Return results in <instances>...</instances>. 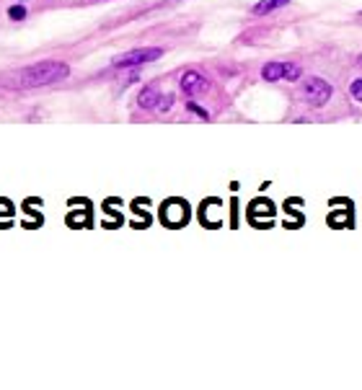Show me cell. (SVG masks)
<instances>
[{
  "mask_svg": "<svg viewBox=\"0 0 362 390\" xmlns=\"http://www.w3.org/2000/svg\"><path fill=\"white\" fill-rule=\"evenodd\" d=\"M163 220L168 225H184L187 223V204L179 202V199H171V202L163 204Z\"/></svg>",
  "mask_w": 362,
  "mask_h": 390,
  "instance_id": "4",
  "label": "cell"
},
{
  "mask_svg": "<svg viewBox=\"0 0 362 390\" xmlns=\"http://www.w3.org/2000/svg\"><path fill=\"white\" fill-rule=\"evenodd\" d=\"M207 88H210V83H207L204 76H199V73H184V78H181V90L189 93V96L204 93Z\"/></svg>",
  "mask_w": 362,
  "mask_h": 390,
  "instance_id": "5",
  "label": "cell"
},
{
  "mask_svg": "<svg viewBox=\"0 0 362 390\" xmlns=\"http://www.w3.org/2000/svg\"><path fill=\"white\" fill-rule=\"evenodd\" d=\"M300 96L308 106H316L318 109V106L329 104V98H332V83H326L324 78H305Z\"/></svg>",
  "mask_w": 362,
  "mask_h": 390,
  "instance_id": "2",
  "label": "cell"
},
{
  "mask_svg": "<svg viewBox=\"0 0 362 390\" xmlns=\"http://www.w3.org/2000/svg\"><path fill=\"white\" fill-rule=\"evenodd\" d=\"M8 16H11L13 21H21V18H26V8L23 6H11L8 8Z\"/></svg>",
  "mask_w": 362,
  "mask_h": 390,
  "instance_id": "10",
  "label": "cell"
},
{
  "mask_svg": "<svg viewBox=\"0 0 362 390\" xmlns=\"http://www.w3.org/2000/svg\"><path fill=\"white\" fill-rule=\"evenodd\" d=\"M360 65H362V57H360Z\"/></svg>",
  "mask_w": 362,
  "mask_h": 390,
  "instance_id": "13",
  "label": "cell"
},
{
  "mask_svg": "<svg viewBox=\"0 0 362 390\" xmlns=\"http://www.w3.org/2000/svg\"><path fill=\"white\" fill-rule=\"evenodd\" d=\"M160 54H163V49H158V47H148V49H132V52L117 57V60H114V65H117V68H135V65H145V62L158 60Z\"/></svg>",
  "mask_w": 362,
  "mask_h": 390,
  "instance_id": "3",
  "label": "cell"
},
{
  "mask_svg": "<svg viewBox=\"0 0 362 390\" xmlns=\"http://www.w3.org/2000/svg\"><path fill=\"white\" fill-rule=\"evenodd\" d=\"M285 70H287V62H269L262 70V78L264 81H279V78H285Z\"/></svg>",
  "mask_w": 362,
  "mask_h": 390,
  "instance_id": "7",
  "label": "cell"
},
{
  "mask_svg": "<svg viewBox=\"0 0 362 390\" xmlns=\"http://www.w3.org/2000/svg\"><path fill=\"white\" fill-rule=\"evenodd\" d=\"M62 78H68V65L65 62H39L34 68L18 70L13 78H6V85L13 88H37V85H49Z\"/></svg>",
  "mask_w": 362,
  "mask_h": 390,
  "instance_id": "1",
  "label": "cell"
},
{
  "mask_svg": "<svg viewBox=\"0 0 362 390\" xmlns=\"http://www.w3.org/2000/svg\"><path fill=\"white\" fill-rule=\"evenodd\" d=\"M11 218H13V204L8 202V199H0V223H6Z\"/></svg>",
  "mask_w": 362,
  "mask_h": 390,
  "instance_id": "9",
  "label": "cell"
},
{
  "mask_svg": "<svg viewBox=\"0 0 362 390\" xmlns=\"http://www.w3.org/2000/svg\"><path fill=\"white\" fill-rule=\"evenodd\" d=\"M187 109H189V112H192V114H197V117H202V119H207V112H204V109H199V106L189 104Z\"/></svg>",
  "mask_w": 362,
  "mask_h": 390,
  "instance_id": "12",
  "label": "cell"
},
{
  "mask_svg": "<svg viewBox=\"0 0 362 390\" xmlns=\"http://www.w3.org/2000/svg\"><path fill=\"white\" fill-rule=\"evenodd\" d=\"M160 104V90L156 88H145L140 96H137V106L140 109H156Z\"/></svg>",
  "mask_w": 362,
  "mask_h": 390,
  "instance_id": "6",
  "label": "cell"
},
{
  "mask_svg": "<svg viewBox=\"0 0 362 390\" xmlns=\"http://www.w3.org/2000/svg\"><path fill=\"white\" fill-rule=\"evenodd\" d=\"M290 0H259L257 6H254V13L257 16H267L272 13V11H279L282 6H287Z\"/></svg>",
  "mask_w": 362,
  "mask_h": 390,
  "instance_id": "8",
  "label": "cell"
},
{
  "mask_svg": "<svg viewBox=\"0 0 362 390\" xmlns=\"http://www.w3.org/2000/svg\"><path fill=\"white\" fill-rule=\"evenodd\" d=\"M349 93H352V98H355V101H360V104H362V78H357V81L349 85Z\"/></svg>",
  "mask_w": 362,
  "mask_h": 390,
  "instance_id": "11",
  "label": "cell"
}]
</instances>
